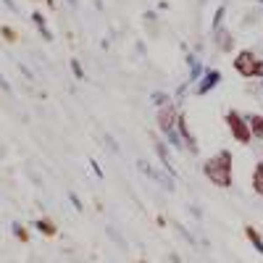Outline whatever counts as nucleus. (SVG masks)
<instances>
[{"instance_id": "1a4fd4ad", "label": "nucleus", "mask_w": 263, "mask_h": 263, "mask_svg": "<svg viewBox=\"0 0 263 263\" xmlns=\"http://www.w3.org/2000/svg\"><path fill=\"white\" fill-rule=\"evenodd\" d=\"M40 229L42 232H48V234H53L55 229H53V224H48V221H40Z\"/></svg>"}, {"instance_id": "39448f33", "label": "nucleus", "mask_w": 263, "mask_h": 263, "mask_svg": "<svg viewBox=\"0 0 263 263\" xmlns=\"http://www.w3.org/2000/svg\"><path fill=\"white\" fill-rule=\"evenodd\" d=\"M218 82H221V74H218V71H205V79L200 82V87H197V95H205L208 90H211V87H216Z\"/></svg>"}, {"instance_id": "7ed1b4c3", "label": "nucleus", "mask_w": 263, "mask_h": 263, "mask_svg": "<svg viewBox=\"0 0 263 263\" xmlns=\"http://www.w3.org/2000/svg\"><path fill=\"white\" fill-rule=\"evenodd\" d=\"M234 71L245 79H263V61L255 53L242 50L234 55Z\"/></svg>"}, {"instance_id": "423d86ee", "label": "nucleus", "mask_w": 263, "mask_h": 263, "mask_svg": "<svg viewBox=\"0 0 263 263\" xmlns=\"http://www.w3.org/2000/svg\"><path fill=\"white\" fill-rule=\"evenodd\" d=\"M248 126H250V135L253 137H258V140H263V116H248Z\"/></svg>"}, {"instance_id": "20e7f679", "label": "nucleus", "mask_w": 263, "mask_h": 263, "mask_svg": "<svg viewBox=\"0 0 263 263\" xmlns=\"http://www.w3.org/2000/svg\"><path fill=\"white\" fill-rule=\"evenodd\" d=\"M227 124H229V132H232V137L239 142V145H248L253 140L250 135V126H248V119H242L234 108L232 111H227Z\"/></svg>"}, {"instance_id": "f03ea898", "label": "nucleus", "mask_w": 263, "mask_h": 263, "mask_svg": "<svg viewBox=\"0 0 263 263\" xmlns=\"http://www.w3.org/2000/svg\"><path fill=\"white\" fill-rule=\"evenodd\" d=\"M156 121H158V129L168 137V142H171L174 147H182L179 132H177V124H179V114H177V108H174V105H163V108H158Z\"/></svg>"}, {"instance_id": "0eeeda50", "label": "nucleus", "mask_w": 263, "mask_h": 263, "mask_svg": "<svg viewBox=\"0 0 263 263\" xmlns=\"http://www.w3.org/2000/svg\"><path fill=\"white\" fill-rule=\"evenodd\" d=\"M253 190L258 195H263V163H255V168H253Z\"/></svg>"}, {"instance_id": "f257e3e1", "label": "nucleus", "mask_w": 263, "mask_h": 263, "mask_svg": "<svg viewBox=\"0 0 263 263\" xmlns=\"http://www.w3.org/2000/svg\"><path fill=\"white\" fill-rule=\"evenodd\" d=\"M232 153L229 150H221V153H216V156L211 161H205L203 171H205V177L216 184V187H232Z\"/></svg>"}, {"instance_id": "6e6552de", "label": "nucleus", "mask_w": 263, "mask_h": 263, "mask_svg": "<svg viewBox=\"0 0 263 263\" xmlns=\"http://www.w3.org/2000/svg\"><path fill=\"white\" fill-rule=\"evenodd\" d=\"M245 237H248L250 242H253V248H255V250L263 255V237H260V234H258L253 227H248V229H245Z\"/></svg>"}]
</instances>
